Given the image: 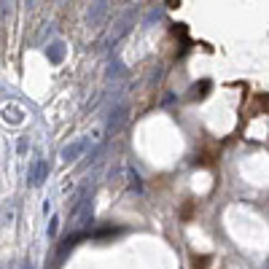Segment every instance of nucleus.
Masks as SVG:
<instances>
[{
    "instance_id": "1",
    "label": "nucleus",
    "mask_w": 269,
    "mask_h": 269,
    "mask_svg": "<svg viewBox=\"0 0 269 269\" xmlns=\"http://www.w3.org/2000/svg\"><path fill=\"white\" fill-rule=\"evenodd\" d=\"M89 146H92V137H89V134H81V137H76L73 143H67V146L59 151V156H62L65 162H76V159H81L84 153L89 151Z\"/></svg>"
},
{
    "instance_id": "7",
    "label": "nucleus",
    "mask_w": 269,
    "mask_h": 269,
    "mask_svg": "<svg viewBox=\"0 0 269 269\" xmlns=\"http://www.w3.org/2000/svg\"><path fill=\"white\" fill-rule=\"evenodd\" d=\"M17 151H19V156H24V153L30 151V140H27V137H22V140L17 143Z\"/></svg>"
},
{
    "instance_id": "2",
    "label": "nucleus",
    "mask_w": 269,
    "mask_h": 269,
    "mask_svg": "<svg viewBox=\"0 0 269 269\" xmlns=\"http://www.w3.org/2000/svg\"><path fill=\"white\" fill-rule=\"evenodd\" d=\"M49 172H51V162H49V159H35L33 167H30V172H27V183L30 186H41L49 178Z\"/></svg>"
},
{
    "instance_id": "4",
    "label": "nucleus",
    "mask_w": 269,
    "mask_h": 269,
    "mask_svg": "<svg viewBox=\"0 0 269 269\" xmlns=\"http://www.w3.org/2000/svg\"><path fill=\"white\" fill-rule=\"evenodd\" d=\"M127 181H129V186H132V191L143 194V181H140V172L134 170V167H127Z\"/></svg>"
},
{
    "instance_id": "6",
    "label": "nucleus",
    "mask_w": 269,
    "mask_h": 269,
    "mask_svg": "<svg viewBox=\"0 0 269 269\" xmlns=\"http://www.w3.org/2000/svg\"><path fill=\"white\" fill-rule=\"evenodd\" d=\"M3 223H6V226H11V223H14V205H11V202L3 207Z\"/></svg>"
},
{
    "instance_id": "5",
    "label": "nucleus",
    "mask_w": 269,
    "mask_h": 269,
    "mask_svg": "<svg viewBox=\"0 0 269 269\" xmlns=\"http://www.w3.org/2000/svg\"><path fill=\"white\" fill-rule=\"evenodd\" d=\"M57 229H59V216H51V218H49V226H46L49 240H54V237H57Z\"/></svg>"
},
{
    "instance_id": "8",
    "label": "nucleus",
    "mask_w": 269,
    "mask_h": 269,
    "mask_svg": "<svg viewBox=\"0 0 269 269\" xmlns=\"http://www.w3.org/2000/svg\"><path fill=\"white\" fill-rule=\"evenodd\" d=\"M19 269H33V264L27 261V264H22V267H19Z\"/></svg>"
},
{
    "instance_id": "3",
    "label": "nucleus",
    "mask_w": 269,
    "mask_h": 269,
    "mask_svg": "<svg viewBox=\"0 0 269 269\" xmlns=\"http://www.w3.org/2000/svg\"><path fill=\"white\" fill-rule=\"evenodd\" d=\"M3 118H6L8 124H22L24 121V113L19 111L17 105H3Z\"/></svg>"
}]
</instances>
